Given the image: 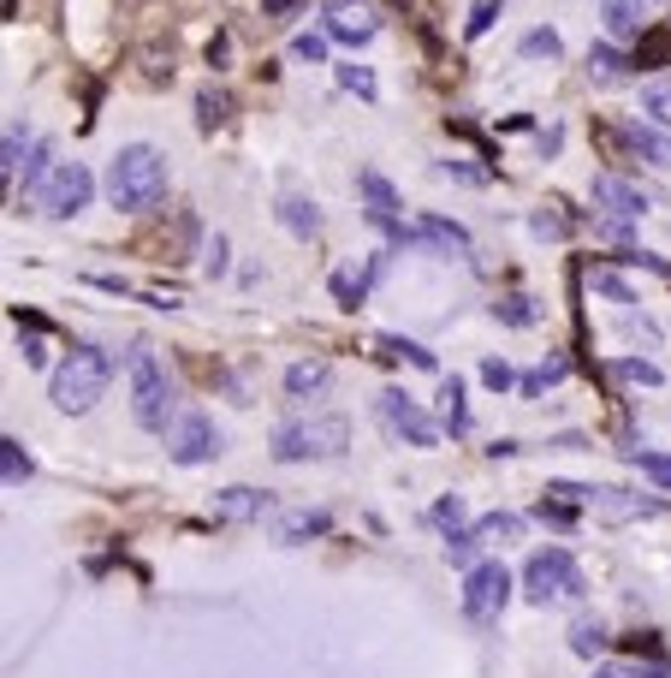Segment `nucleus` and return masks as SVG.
<instances>
[{
	"instance_id": "obj_1",
	"label": "nucleus",
	"mask_w": 671,
	"mask_h": 678,
	"mask_svg": "<svg viewBox=\"0 0 671 678\" xmlns=\"http://www.w3.org/2000/svg\"><path fill=\"white\" fill-rule=\"evenodd\" d=\"M161 197H167V155L155 143H125L107 161V203L125 209V215H143Z\"/></svg>"
},
{
	"instance_id": "obj_2",
	"label": "nucleus",
	"mask_w": 671,
	"mask_h": 678,
	"mask_svg": "<svg viewBox=\"0 0 671 678\" xmlns=\"http://www.w3.org/2000/svg\"><path fill=\"white\" fill-rule=\"evenodd\" d=\"M125 381H131V417L143 423L149 435H167L173 423V381H167V369H161V357L137 339L131 351H125Z\"/></svg>"
},
{
	"instance_id": "obj_3",
	"label": "nucleus",
	"mask_w": 671,
	"mask_h": 678,
	"mask_svg": "<svg viewBox=\"0 0 671 678\" xmlns=\"http://www.w3.org/2000/svg\"><path fill=\"white\" fill-rule=\"evenodd\" d=\"M107 381H113V357L101 346H72L66 351V363L54 369V405L60 411H90L101 393H107Z\"/></svg>"
},
{
	"instance_id": "obj_4",
	"label": "nucleus",
	"mask_w": 671,
	"mask_h": 678,
	"mask_svg": "<svg viewBox=\"0 0 671 678\" xmlns=\"http://www.w3.org/2000/svg\"><path fill=\"white\" fill-rule=\"evenodd\" d=\"M24 197L36 203V215L66 221V215H78V209H90L96 179H90V167H84V161H54V167L42 173V185H36V191H24Z\"/></svg>"
},
{
	"instance_id": "obj_5",
	"label": "nucleus",
	"mask_w": 671,
	"mask_h": 678,
	"mask_svg": "<svg viewBox=\"0 0 671 678\" xmlns=\"http://www.w3.org/2000/svg\"><path fill=\"white\" fill-rule=\"evenodd\" d=\"M523 595L535 601V607H553V601H577V595H582L577 560L565 554V548H541V554H529V565H523Z\"/></svg>"
},
{
	"instance_id": "obj_6",
	"label": "nucleus",
	"mask_w": 671,
	"mask_h": 678,
	"mask_svg": "<svg viewBox=\"0 0 671 678\" xmlns=\"http://www.w3.org/2000/svg\"><path fill=\"white\" fill-rule=\"evenodd\" d=\"M345 417H321V423H280L274 429V459L297 464V459H339L345 452Z\"/></svg>"
},
{
	"instance_id": "obj_7",
	"label": "nucleus",
	"mask_w": 671,
	"mask_h": 678,
	"mask_svg": "<svg viewBox=\"0 0 671 678\" xmlns=\"http://www.w3.org/2000/svg\"><path fill=\"white\" fill-rule=\"evenodd\" d=\"M505 601H511V572H505L499 560H481L476 572L464 577V619L488 631V625H499Z\"/></svg>"
},
{
	"instance_id": "obj_8",
	"label": "nucleus",
	"mask_w": 671,
	"mask_h": 678,
	"mask_svg": "<svg viewBox=\"0 0 671 678\" xmlns=\"http://www.w3.org/2000/svg\"><path fill=\"white\" fill-rule=\"evenodd\" d=\"M375 411H381L387 435H398L404 447H440V423L428 417V411L416 405L410 393H398V387H387V393L375 399Z\"/></svg>"
},
{
	"instance_id": "obj_9",
	"label": "nucleus",
	"mask_w": 671,
	"mask_h": 678,
	"mask_svg": "<svg viewBox=\"0 0 671 678\" xmlns=\"http://www.w3.org/2000/svg\"><path fill=\"white\" fill-rule=\"evenodd\" d=\"M214 452H220V429H214L202 411H185V417L167 429V459L173 464H208Z\"/></svg>"
},
{
	"instance_id": "obj_10",
	"label": "nucleus",
	"mask_w": 671,
	"mask_h": 678,
	"mask_svg": "<svg viewBox=\"0 0 671 678\" xmlns=\"http://www.w3.org/2000/svg\"><path fill=\"white\" fill-rule=\"evenodd\" d=\"M588 197H594V203H600L612 221H642V215L654 209V197L642 191V185H630L624 173H594V179H588Z\"/></svg>"
},
{
	"instance_id": "obj_11",
	"label": "nucleus",
	"mask_w": 671,
	"mask_h": 678,
	"mask_svg": "<svg viewBox=\"0 0 671 678\" xmlns=\"http://www.w3.org/2000/svg\"><path fill=\"white\" fill-rule=\"evenodd\" d=\"M582 506L606 524H636V518H654L660 500L654 494H630V488H582Z\"/></svg>"
},
{
	"instance_id": "obj_12",
	"label": "nucleus",
	"mask_w": 671,
	"mask_h": 678,
	"mask_svg": "<svg viewBox=\"0 0 671 678\" xmlns=\"http://www.w3.org/2000/svg\"><path fill=\"white\" fill-rule=\"evenodd\" d=\"M327 36L345 42V48H363V42L381 36V18H375L369 0H333V7H327Z\"/></svg>"
},
{
	"instance_id": "obj_13",
	"label": "nucleus",
	"mask_w": 671,
	"mask_h": 678,
	"mask_svg": "<svg viewBox=\"0 0 671 678\" xmlns=\"http://www.w3.org/2000/svg\"><path fill=\"white\" fill-rule=\"evenodd\" d=\"M612 143H624L636 161H648V167H660V173H671V137L660 131L654 120H624L612 131Z\"/></svg>"
},
{
	"instance_id": "obj_14",
	"label": "nucleus",
	"mask_w": 671,
	"mask_h": 678,
	"mask_svg": "<svg viewBox=\"0 0 671 678\" xmlns=\"http://www.w3.org/2000/svg\"><path fill=\"white\" fill-rule=\"evenodd\" d=\"M416 244L440 250V256H470V233H464L458 221H446V215H422V221H416Z\"/></svg>"
},
{
	"instance_id": "obj_15",
	"label": "nucleus",
	"mask_w": 671,
	"mask_h": 678,
	"mask_svg": "<svg viewBox=\"0 0 671 678\" xmlns=\"http://www.w3.org/2000/svg\"><path fill=\"white\" fill-rule=\"evenodd\" d=\"M327 381H333V363H327V357H297V363L286 369V393H291V399L327 393Z\"/></svg>"
},
{
	"instance_id": "obj_16",
	"label": "nucleus",
	"mask_w": 671,
	"mask_h": 678,
	"mask_svg": "<svg viewBox=\"0 0 671 678\" xmlns=\"http://www.w3.org/2000/svg\"><path fill=\"white\" fill-rule=\"evenodd\" d=\"M262 512H268V494H256V488H220L214 494V518H226V524H250Z\"/></svg>"
},
{
	"instance_id": "obj_17",
	"label": "nucleus",
	"mask_w": 671,
	"mask_h": 678,
	"mask_svg": "<svg viewBox=\"0 0 671 678\" xmlns=\"http://www.w3.org/2000/svg\"><path fill=\"white\" fill-rule=\"evenodd\" d=\"M280 226L291 238H315V233H321V209H315L303 191H286L280 197Z\"/></svg>"
},
{
	"instance_id": "obj_18",
	"label": "nucleus",
	"mask_w": 671,
	"mask_h": 678,
	"mask_svg": "<svg viewBox=\"0 0 671 678\" xmlns=\"http://www.w3.org/2000/svg\"><path fill=\"white\" fill-rule=\"evenodd\" d=\"M333 530V518H327V512H291V518H280V542L286 548H303V542H315V536H327Z\"/></svg>"
},
{
	"instance_id": "obj_19",
	"label": "nucleus",
	"mask_w": 671,
	"mask_h": 678,
	"mask_svg": "<svg viewBox=\"0 0 671 678\" xmlns=\"http://www.w3.org/2000/svg\"><path fill=\"white\" fill-rule=\"evenodd\" d=\"M630 66H636V60H624L612 42H594V48H588V78H594V84H624Z\"/></svg>"
},
{
	"instance_id": "obj_20",
	"label": "nucleus",
	"mask_w": 671,
	"mask_h": 678,
	"mask_svg": "<svg viewBox=\"0 0 671 678\" xmlns=\"http://www.w3.org/2000/svg\"><path fill=\"white\" fill-rule=\"evenodd\" d=\"M226 120H232V90L202 84V90H197V125H202V131H220Z\"/></svg>"
},
{
	"instance_id": "obj_21",
	"label": "nucleus",
	"mask_w": 671,
	"mask_h": 678,
	"mask_svg": "<svg viewBox=\"0 0 671 678\" xmlns=\"http://www.w3.org/2000/svg\"><path fill=\"white\" fill-rule=\"evenodd\" d=\"M440 429L470 435V405H464V381H458V375H452V381H440Z\"/></svg>"
},
{
	"instance_id": "obj_22",
	"label": "nucleus",
	"mask_w": 671,
	"mask_h": 678,
	"mask_svg": "<svg viewBox=\"0 0 671 678\" xmlns=\"http://www.w3.org/2000/svg\"><path fill=\"white\" fill-rule=\"evenodd\" d=\"M600 18L618 42H624V36H642V0H600Z\"/></svg>"
},
{
	"instance_id": "obj_23",
	"label": "nucleus",
	"mask_w": 671,
	"mask_h": 678,
	"mask_svg": "<svg viewBox=\"0 0 671 678\" xmlns=\"http://www.w3.org/2000/svg\"><path fill=\"white\" fill-rule=\"evenodd\" d=\"M493 316H499L505 328H535V322H541V304H535L529 292H505L499 304H493Z\"/></svg>"
},
{
	"instance_id": "obj_24",
	"label": "nucleus",
	"mask_w": 671,
	"mask_h": 678,
	"mask_svg": "<svg viewBox=\"0 0 671 678\" xmlns=\"http://www.w3.org/2000/svg\"><path fill=\"white\" fill-rule=\"evenodd\" d=\"M565 375H571V357H565V351H553V357L541 363V369H529V375H523V399H535V393H547V387H559Z\"/></svg>"
},
{
	"instance_id": "obj_25",
	"label": "nucleus",
	"mask_w": 671,
	"mask_h": 678,
	"mask_svg": "<svg viewBox=\"0 0 671 678\" xmlns=\"http://www.w3.org/2000/svg\"><path fill=\"white\" fill-rule=\"evenodd\" d=\"M636 66H642V72L671 66V24H666V30H642V42H636Z\"/></svg>"
},
{
	"instance_id": "obj_26",
	"label": "nucleus",
	"mask_w": 671,
	"mask_h": 678,
	"mask_svg": "<svg viewBox=\"0 0 671 678\" xmlns=\"http://www.w3.org/2000/svg\"><path fill=\"white\" fill-rule=\"evenodd\" d=\"M381 357H387V363L410 357L416 369H440V357H434V351H428V346H416V339H398V334H387V339H381Z\"/></svg>"
},
{
	"instance_id": "obj_27",
	"label": "nucleus",
	"mask_w": 671,
	"mask_h": 678,
	"mask_svg": "<svg viewBox=\"0 0 671 678\" xmlns=\"http://www.w3.org/2000/svg\"><path fill=\"white\" fill-rule=\"evenodd\" d=\"M517 54H523V60H559L565 54V36L541 24V30H529L523 42H517Z\"/></svg>"
},
{
	"instance_id": "obj_28",
	"label": "nucleus",
	"mask_w": 671,
	"mask_h": 678,
	"mask_svg": "<svg viewBox=\"0 0 671 678\" xmlns=\"http://www.w3.org/2000/svg\"><path fill=\"white\" fill-rule=\"evenodd\" d=\"M476 536L481 542H517V536H523V518H517V512H488V518L476 524Z\"/></svg>"
},
{
	"instance_id": "obj_29",
	"label": "nucleus",
	"mask_w": 671,
	"mask_h": 678,
	"mask_svg": "<svg viewBox=\"0 0 671 678\" xmlns=\"http://www.w3.org/2000/svg\"><path fill=\"white\" fill-rule=\"evenodd\" d=\"M624 459H630V464H642V476H648V482H660V488H671V452H648V447H624Z\"/></svg>"
},
{
	"instance_id": "obj_30",
	"label": "nucleus",
	"mask_w": 671,
	"mask_h": 678,
	"mask_svg": "<svg viewBox=\"0 0 671 678\" xmlns=\"http://www.w3.org/2000/svg\"><path fill=\"white\" fill-rule=\"evenodd\" d=\"M0 476H7V488L30 482V452H24L18 441H0Z\"/></svg>"
},
{
	"instance_id": "obj_31",
	"label": "nucleus",
	"mask_w": 671,
	"mask_h": 678,
	"mask_svg": "<svg viewBox=\"0 0 671 678\" xmlns=\"http://www.w3.org/2000/svg\"><path fill=\"white\" fill-rule=\"evenodd\" d=\"M612 375H618V381H636V387H660V381H666L660 363H648V357H618Z\"/></svg>"
},
{
	"instance_id": "obj_32",
	"label": "nucleus",
	"mask_w": 671,
	"mask_h": 678,
	"mask_svg": "<svg viewBox=\"0 0 671 678\" xmlns=\"http://www.w3.org/2000/svg\"><path fill=\"white\" fill-rule=\"evenodd\" d=\"M434 524L446 530V542H452V536H464V524H470V506H464V494H446V500H440V506H434Z\"/></svg>"
},
{
	"instance_id": "obj_33",
	"label": "nucleus",
	"mask_w": 671,
	"mask_h": 678,
	"mask_svg": "<svg viewBox=\"0 0 671 678\" xmlns=\"http://www.w3.org/2000/svg\"><path fill=\"white\" fill-rule=\"evenodd\" d=\"M588 280H594V292H600V298H612V304H618V310H636V292H630V286H624V280H618V274H612V268H594V274H588Z\"/></svg>"
},
{
	"instance_id": "obj_34",
	"label": "nucleus",
	"mask_w": 671,
	"mask_h": 678,
	"mask_svg": "<svg viewBox=\"0 0 671 678\" xmlns=\"http://www.w3.org/2000/svg\"><path fill=\"white\" fill-rule=\"evenodd\" d=\"M642 120H654V125L671 131V84H648V90H642Z\"/></svg>"
},
{
	"instance_id": "obj_35",
	"label": "nucleus",
	"mask_w": 671,
	"mask_h": 678,
	"mask_svg": "<svg viewBox=\"0 0 671 678\" xmlns=\"http://www.w3.org/2000/svg\"><path fill=\"white\" fill-rule=\"evenodd\" d=\"M571 649H577V655H600V649H606V625L600 619H577L571 625Z\"/></svg>"
},
{
	"instance_id": "obj_36",
	"label": "nucleus",
	"mask_w": 671,
	"mask_h": 678,
	"mask_svg": "<svg viewBox=\"0 0 671 678\" xmlns=\"http://www.w3.org/2000/svg\"><path fill=\"white\" fill-rule=\"evenodd\" d=\"M327 42H333L327 30H303V36H291V54L309 60V66H321V60H327Z\"/></svg>"
},
{
	"instance_id": "obj_37",
	"label": "nucleus",
	"mask_w": 671,
	"mask_h": 678,
	"mask_svg": "<svg viewBox=\"0 0 671 678\" xmlns=\"http://www.w3.org/2000/svg\"><path fill=\"white\" fill-rule=\"evenodd\" d=\"M434 179H452V185H488V167H470V161H434Z\"/></svg>"
},
{
	"instance_id": "obj_38",
	"label": "nucleus",
	"mask_w": 671,
	"mask_h": 678,
	"mask_svg": "<svg viewBox=\"0 0 671 678\" xmlns=\"http://www.w3.org/2000/svg\"><path fill=\"white\" fill-rule=\"evenodd\" d=\"M529 233H535V238H565V233H571V221H565L559 203H553V209H535V215H529Z\"/></svg>"
},
{
	"instance_id": "obj_39",
	"label": "nucleus",
	"mask_w": 671,
	"mask_h": 678,
	"mask_svg": "<svg viewBox=\"0 0 671 678\" xmlns=\"http://www.w3.org/2000/svg\"><path fill=\"white\" fill-rule=\"evenodd\" d=\"M476 554H481V536L476 530H464V536H452V542H446V560L464 565V572H476Z\"/></svg>"
},
{
	"instance_id": "obj_40",
	"label": "nucleus",
	"mask_w": 671,
	"mask_h": 678,
	"mask_svg": "<svg viewBox=\"0 0 671 678\" xmlns=\"http://www.w3.org/2000/svg\"><path fill=\"white\" fill-rule=\"evenodd\" d=\"M481 381H488L493 393H505V387H523V381H517V369H511L505 357H488V363H481Z\"/></svg>"
},
{
	"instance_id": "obj_41",
	"label": "nucleus",
	"mask_w": 671,
	"mask_h": 678,
	"mask_svg": "<svg viewBox=\"0 0 671 678\" xmlns=\"http://www.w3.org/2000/svg\"><path fill=\"white\" fill-rule=\"evenodd\" d=\"M493 18H499V0H476V7H470V24H464V36H470V42H476V36H488Z\"/></svg>"
},
{
	"instance_id": "obj_42",
	"label": "nucleus",
	"mask_w": 671,
	"mask_h": 678,
	"mask_svg": "<svg viewBox=\"0 0 671 678\" xmlns=\"http://www.w3.org/2000/svg\"><path fill=\"white\" fill-rule=\"evenodd\" d=\"M339 84H345V90H357V96H369V102H375V90H381L369 66H339Z\"/></svg>"
},
{
	"instance_id": "obj_43",
	"label": "nucleus",
	"mask_w": 671,
	"mask_h": 678,
	"mask_svg": "<svg viewBox=\"0 0 671 678\" xmlns=\"http://www.w3.org/2000/svg\"><path fill=\"white\" fill-rule=\"evenodd\" d=\"M535 518H541V524H553V530H571V524H577V506H559V500H541V506H535Z\"/></svg>"
},
{
	"instance_id": "obj_44",
	"label": "nucleus",
	"mask_w": 671,
	"mask_h": 678,
	"mask_svg": "<svg viewBox=\"0 0 671 678\" xmlns=\"http://www.w3.org/2000/svg\"><path fill=\"white\" fill-rule=\"evenodd\" d=\"M624 334L642 339V346H660V328H654L648 316H636V310H624Z\"/></svg>"
},
{
	"instance_id": "obj_45",
	"label": "nucleus",
	"mask_w": 671,
	"mask_h": 678,
	"mask_svg": "<svg viewBox=\"0 0 671 678\" xmlns=\"http://www.w3.org/2000/svg\"><path fill=\"white\" fill-rule=\"evenodd\" d=\"M202 256H208V274H214V280H220V274L232 268V250H226V238H220V233L208 238V250H202Z\"/></svg>"
},
{
	"instance_id": "obj_46",
	"label": "nucleus",
	"mask_w": 671,
	"mask_h": 678,
	"mask_svg": "<svg viewBox=\"0 0 671 678\" xmlns=\"http://www.w3.org/2000/svg\"><path fill=\"white\" fill-rule=\"evenodd\" d=\"M24 334H30V339H24V363H36V369H42V363H48V328H24Z\"/></svg>"
},
{
	"instance_id": "obj_47",
	"label": "nucleus",
	"mask_w": 671,
	"mask_h": 678,
	"mask_svg": "<svg viewBox=\"0 0 671 678\" xmlns=\"http://www.w3.org/2000/svg\"><path fill=\"white\" fill-rule=\"evenodd\" d=\"M535 149H541V161H553V155L565 149V125H547V131L535 137Z\"/></svg>"
},
{
	"instance_id": "obj_48",
	"label": "nucleus",
	"mask_w": 671,
	"mask_h": 678,
	"mask_svg": "<svg viewBox=\"0 0 671 678\" xmlns=\"http://www.w3.org/2000/svg\"><path fill=\"white\" fill-rule=\"evenodd\" d=\"M226 48H232V42H226V36H214V42H208V66H214V72L226 66Z\"/></svg>"
},
{
	"instance_id": "obj_49",
	"label": "nucleus",
	"mask_w": 671,
	"mask_h": 678,
	"mask_svg": "<svg viewBox=\"0 0 671 678\" xmlns=\"http://www.w3.org/2000/svg\"><path fill=\"white\" fill-rule=\"evenodd\" d=\"M262 12H297V0H262Z\"/></svg>"
}]
</instances>
